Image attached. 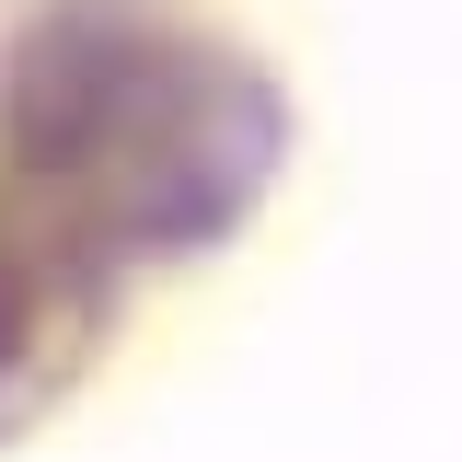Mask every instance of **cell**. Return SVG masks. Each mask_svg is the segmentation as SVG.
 I'll list each match as a JSON object with an SVG mask.
<instances>
[{
  "label": "cell",
  "instance_id": "cell-1",
  "mask_svg": "<svg viewBox=\"0 0 462 462\" xmlns=\"http://www.w3.org/2000/svg\"><path fill=\"white\" fill-rule=\"evenodd\" d=\"M116 289H127V266L93 254L35 185L0 173V439H23L81 382V358L116 324Z\"/></svg>",
  "mask_w": 462,
  "mask_h": 462
}]
</instances>
